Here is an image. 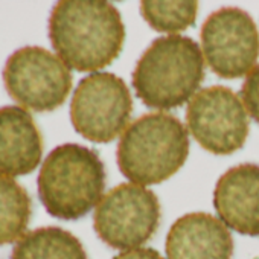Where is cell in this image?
Returning <instances> with one entry per match:
<instances>
[{"mask_svg": "<svg viewBox=\"0 0 259 259\" xmlns=\"http://www.w3.org/2000/svg\"><path fill=\"white\" fill-rule=\"evenodd\" d=\"M241 98L250 116L259 123V64L247 75L241 87Z\"/></svg>", "mask_w": 259, "mask_h": 259, "instance_id": "obj_16", "label": "cell"}, {"mask_svg": "<svg viewBox=\"0 0 259 259\" xmlns=\"http://www.w3.org/2000/svg\"><path fill=\"white\" fill-rule=\"evenodd\" d=\"M11 259H89L81 241L61 227H38L20 238Z\"/></svg>", "mask_w": 259, "mask_h": 259, "instance_id": "obj_13", "label": "cell"}, {"mask_svg": "<svg viewBox=\"0 0 259 259\" xmlns=\"http://www.w3.org/2000/svg\"><path fill=\"white\" fill-rule=\"evenodd\" d=\"M189 136L185 125L168 113H148L130 125L116 151L119 171L135 185H159L186 162Z\"/></svg>", "mask_w": 259, "mask_h": 259, "instance_id": "obj_2", "label": "cell"}, {"mask_svg": "<svg viewBox=\"0 0 259 259\" xmlns=\"http://www.w3.org/2000/svg\"><path fill=\"white\" fill-rule=\"evenodd\" d=\"M168 259H232L233 238L227 226L210 213L179 218L166 236Z\"/></svg>", "mask_w": 259, "mask_h": 259, "instance_id": "obj_11", "label": "cell"}, {"mask_svg": "<svg viewBox=\"0 0 259 259\" xmlns=\"http://www.w3.org/2000/svg\"><path fill=\"white\" fill-rule=\"evenodd\" d=\"M188 130L209 153L227 156L241 150L248 136V116L238 95L229 87L198 90L186 108Z\"/></svg>", "mask_w": 259, "mask_h": 259, "instance_id": "obj_8", "label": "cell"}, {"mask_svg": "<svg viewBox=\"0 0 259 259\" xmlns=\"http://www.w3.org/2000/svg\"><path fill=\"white\" fill-rule=\"evenodd\" d=\"M160 223L157 195L139 185L122 183L99 201L93 227L99 239L117 250L141 248L154 236Z\"/></svg>", "mask_w": 259, "mask_h": 259, "instance_id": "obj_6", "label": "cell"}, {"mask_svg": "<svg viewBox=\"0 0 259 259\" xmlns=\"http://www.w3.org/2000/svg\"><path fill=\"white\" fill-rule=\"evenodd\" d=\"M32 215V201L23 186L0 174V245L23 238Z\"/></svg>", "mask_w": 259, "mask_h": 259, "instance_id": "obj_14", "label": "cell"}, {"mask_svg": "<svg viewBox=\"0 0 259 259\" xmlns=\"http://www.w3.org/2000/svg\"><path fill=\"white\" fill-rule=\"evenodd\" d=\"M4 82L10 96L23 108L43 113L64 104L72 89V73L48 49L25 46L7 60Z\"/></svg>", "mask_w": 259, "mask_h": 259, "instance_id": "obj_7", "label": "cell"}, {"mask_svg": "<svg viewBox=\"0 0 259 259\" xmlns=\"http://www.w3.org/2000/svg\"><path fill=\"white\" fill-rule=\"evenodd\" d=\"M133 99L122 78L96 72L79 81L70 102L76 133L95 144L114 141L130 122Z\"/></svg>", "mask_w": 259, "mask_h": 259, "instance_id": "obj_5", "label": "cell"}, {"mask_svg": "<svg viewBox=\"0 0 259 259\" xmlns=\"http://www.w3.org/2000/svg\"><path fill=\"white\" fill-rule=\"evenodd\" d=\"M201 48L207 66L224 79L242 78L259 57V32L244 10L221 8L201 26Z\"/></svg>", "mask_w": 259, "mask_h": 259, "instance_id": "obj_9", "label": "cell"}, {"mask_svg": "<svg viewBox=\"0 0 259 259\" xmlns=\"http://www.w3.org/2000/svg\"><path fill=\"white\" fill-rule=\"evenodd\" d=\"M105 179V168L96 151L64 144L54 148L41 165L38 197L49 215L75 221L99 204Z\"/></svg>", "mask_w": 259, "mask_h": 259, "instance_id": "obj_4", "label": "cell"}, {"mask_svg": "<svg viewBox=\"0 0 259 259\" xmlns=\"http://www.w3.org/2000/svg\"><path fill=\"white\" fill-rule=\"evenodd\" d=\"M113 259H165L157 250L150 248V247H141V248H133L126 250L114 256Z\"/></svg>", "mask_w": 259, "mask_h": 259, "instance_id": "obj_17", "label": "cell"}, {"mask_svg": "<svg viewBox=\"0 0 259 259\" xmlns=\"http://www.w3.org/2000/svg\"><path fill=\"white\" fill-rule=\"evenodd\" d=\"M213 206L220 220L245 236H259V166L242 163L217 182Z\"/></svg>", "mask_w": 259, "mask_h": 259, "instance_id": "obj_10", "label": "cell"}, {"mask_svg": "<svg viewBox=\"0 0 259 259\" xmlns=\"http://www.w3.org/2000/svg\"><path fill=\"white\" fill-rule=\"evenodd\" d=\"M41 154L43 139L32 116L17 105L0 108V172L8 177L31 174Z\"/></svg>", "mask_w": 259, "mask_h": 259, "instance_id": "obj_12", "label": "cell"}, {"mask_svg": "<svg viewBox=\"0 0 259 259\" xmlns=\"http://www.w3.org/2000/svg\"><path fill=\"white\" fill-rule=\"evenodd\" d=\"M49 38L60 60L78 72H96L120 54L125 26L104 0H61L49 17Z\"/></svg>", "mask_w": 259, "mask_h": 259, "instance_id": "obj_1", "label": "cell"}, {"mask_svg": "<svg viewBox=\"0 0 259 259\" xmlns=\"http://www.w3.org/2000/svg\"><path fill=\"white\" fill-rule=\"evenodd\" d=\"M141 14L154 31L172 34L185 31L195 23L198 4L194 0H182V2L145 0L141 4Z\"/></svg>", "mask_w": 259, "mask_h": 259, "instance_id": "obj_15", "label": "cell"}, {"mask_svg": "<svg viewBox=\"0 0 259 259\" xmlns=\"http://www.w3.org/2000/svg\"><path fill=\"white\" fill-rule=\"evenodd\" d=\"M200 46L189 37L156 38L133 72L138 98L156 110H171L188 102L204 79Z\"/></svg>", "mask_w": 259, "mask_h": 259, "instance_id": "obj_3", "label": "cell"}]
</instances>
